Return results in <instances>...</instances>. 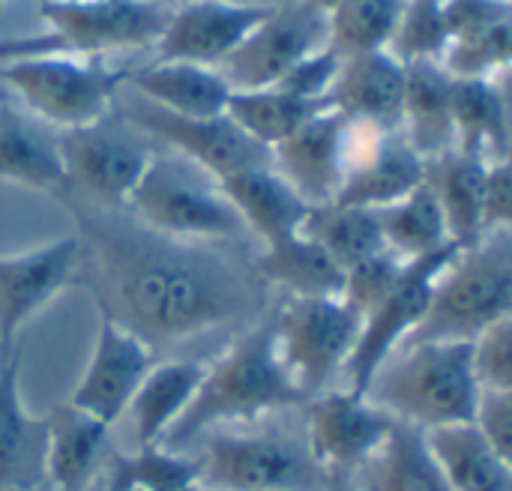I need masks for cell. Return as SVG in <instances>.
I'll use <instances>...</instances> for the list:
<instances>
[{
	"label": "cell",
	"mask_w": 512,
	"mask_h": 491,
	"mask_svg": "<svg viewBox=\"0 0 512 491\" xmlns=\"http://www.w3.org/2000/svg\"><path fill=\"white\" fill-rule=\"evenodd\" d=\"M270 165L309 207L336 201L348 171V120L333 108L315 114L270 150Z\"/></svg>",
	"instance_id": "cell-19"
},
{
	"label": "cell",
	"mask_w": 512,
	"mask_h": 491,
	"mask_svg": "<svg viewBox=\"0 0 512 491\" xmlns=\"http://www.w3.org/2000/svg\"><path fill=\"white\" fill-rule=\"evenodd\" d=\"M480 393L471 342L405 345L378 369L366 390L396 423L420 432L474 423Z\"/></svg>",
	"instance_id": "cell-3"
},
{
	"label": "cell",
	"mask_w": 512,
	"mask_h": 491,
	"mask_svg": "<svg viewBox=\"0 0 512 491\" xmlns=\"http://www.w3.org/2000/svg\"><path fill=\"white\" fill-rule=\"evenodd\" d=\"M45 420H33L21 396L18 351L0 354V491H36L42 483Z\"/></svg>",
	"instance_id": "cell-25"
},
{
	"label": "cell",
	"mask_w": 512,
	"mask_h": 491,
	"mask_svg": "<svg viewBox=\"0 0 512 491\" xmlns=\"http://www.w3.org/2000/svg\"><path fill=\"white\" fill-rule=\"evenodd\" d=\"M102 491H132L111 468H108V477H105V486H102Z\"/></svg>",
	"instance_id": "cell-45"
},
{
	"label": "cell",
	"mask_w": 512,
	"mask_h": 491,
	"mask_svg": "<svg viewBox=\"0 0 512 491\" xmlns=\"http://www.w3.org/2000/svg\"><path fill=\"white\" fill-rule=\"evenodd\" d=\"M474 426L501 459L512 462V393H480Z\"/></svg>",
	"instance_id": "cell-43"
},
{
	"label": "cell",
	"mask_w": 512,
	"mask_h": 491,
	"mask_svg": "<svg viewBox=\"0 0 512 491\" xmlns=\"http://www.w3.org/2000/svg\"><path fill=\"white\" fill-rule=\"evenodd\" d=\"M81 276V240L66 234L36 249L0 252V354H12L21 330Z\"/></svg>",
	"instance_id": "cell-15"
},
{
	"label": "cell",
	"mask_w": 512,
	"mask_h": 491,
	"mask_svg": "<svg viewBox=\"0 0 512 491\" xmlns=\"http://www.w3.org/2000/svg\"><path fill=\"white\" fill-rule=\"evenodd\" d=\"M297 405H306V396L288 378L276 351L273 324L264 321L240 333L213 363L204 366L192 405L162 444L183 447L213 426L252 423Z\"/></svg>",
	"instance_id": "cell-2"
},
{
	"label": "cell",
	"mask_w": 512,
	"mask_h": 491,
	"mask_svg": "<svg viewBox=\"0 0 512 491\" xmlns=\"http://www.w3.org/2000/svg\"><path fill=\"white\" fill-rule=\"evenodd\" d=\"M486 165L477 156L450 150L438 159L426 162V183L432 186L444 219L450 240L459 249H471L486 237L483 228V177Z\"/></svg>",
	"instance_id": "cell-30"
},
{
	"label": "cell",
	"mask_w": 512,
	"mask_h": 491,
	"mask_svg": "<svg viewBox=\"0 0 512 491\" xmlns=\"http://www.w3.org/2000/svg\"><path fill=\"white\" fill-rule=\"evenodd\" d=\"M0 3H3V0H0Z\"/></svg>",
	"instance_id": "cell-49"
},
{
	"label": "cell",
	"mask_w": 512,
	"mask_h": 491,
	"mask_svg": "<svg viewBox=\"0 0 512 491\" xmlns=\"http://www.w3.org/2000/svg\"><path fill=\"white\" fill-rule=\"evenodd\" d=\"M504 318H512V234L495 231L441 270L429 309L405 345L474 342Z\"/></svg>",
	"instance_id": "cell-4"
},
{
	"label": "cell",
	"mask_w": 512,
	"mask_h": 491,
	"mask_svg": "<svg viewBox=\"0 0 512 491\" xmlns=\"http://www.w3.org/2000/svg\"><path fill=\"white\" fill-rule=\"evenodd\" d=\"M48 24L39 36L0 42V63L42 54L105 57L123 48L156 45L171 9L162 0H39Z\"/></svg>",
	"instance_id": "cell-5"
},
{
	"label": "cell",
	"mask_w": 512,
	"mask_h": 491,
	"mask_svg": "<svg viewBox=\"0 0 512 491\" xmlns=\"http://www.w3.org/2000/svg\"><path fill=\"white\" fill-rule=\"evenodd\" d=\"M327 102L348 123L399 132L405 105V63L393 51L345 57Z\"/></svg>",
	"instance_id": "cell-20"
},
{
	"label": "cell",
	"mask_w": 512,
	"mask_h": 491,
	"mask_svg": "<svg viewBox=\"0 0 512 491\" xmlns=\"http://www.w3.org/2000/svg\"><path fill=\"white\" fill-rule=\"evenodd\" d=\"M108 468L132 491H174L201 483V459H189L165 444L114 456Z\"/></svg>",
	"instance_id": "cell-37"
},
{
	"label": "cell",
	"mask_w": 512,
	"mask_h": 491,
	"mask_svg": "<svg viewBox=\"0 0 512 491\" xmlns=\"http://www.w3.org/2000/svg\"><path fill=\"white\" fill-rule=\"evenodd\" d=\"M123 87L150 105L183 117H219L228 111V99L234 93L216 66L186 60H153L147 66L126 69Z\"/></svg>",
	"instance_id": "cell-22"
},
{
	"label": "cell",
	"mask_w": 512,
	"mask_h": 491,
	"mask_svg": "<svg viewBox=\"0 0 512 491\" xmlns=\"http://www.w3.org/2000/svg\"><path fill=\"white\" fill-rule=\"evenodd\" d=\"M150 366L153 348L132 330L99 312L93 351L78 387L69 396V405L105 426H114L126 414Z\"/></svg>",
	"instance_id": "cell-16"
},
{
	"label": "cell",
	"mask_w": 512,
	"mask_h": 491,
	"mask_svg": "<svg viewBox=\"0 0 512 491\" xmlns=\"http://www.w3.org/2000/svg\"><path fill=\"white\" fill-rule=\"evenodd\" d=\"M111 426L87 417L69 402L45 417L42 483L48 491H84L108 453Z\"/></svg>",
	"instance_id": "cell-24"
},
{
	"label": "cell",
	"mask_w": 512,
	"mask_h": 491,
	"mask_svg": "<svg viewBox=\"0 0 512 491\" xmlns=\"http://www.w3.org/2000/svg\"><path fill=\"white\" fill-rule=\"evenodd\" d=\"M204 366L207 363L198 360H165L150 366L126 408L138 447H153L168 438V432L192 405L204 378Z\"/></svg>",
	"instance_id": "cell-28"
},
{
	"label": "cell",
	"mask_w": 512,
	"mask_h": 491,
	"mask_svg": "<svg viewBox=\"0 0 512 491\" xmlns=\"http://www.w3.org/2000/svg\"><path fill=\"white\" fill-rule=\"evenodd\" d=\"M423 438L453 491H512V462L492 450L474 423L432 429Z\"/></svg>",
	"instance_id": "cell-29"
},
{
	"label": "cell",
	"mask_w": 512,
	"mask_h": 491,
	"mask_svg": "<svg viewBox=\"0 0 512 491\" xmlns=\"http://www.w3.org/2000/svg\"><path fill=\"white\" fill-rule=\"evenodd\" d=\"M456 150L483 162L510 159V99L498 78H453Z\"/></svg>",
	"instance_id": "cell-27"
},
{
	"label": "cell",
	"mask_w": 512,
	"mask_h": 491,
	"mask_svg": "<svg viewBox=\"0 0 512 491\" xmlns=\"http://www.w3.org/2000/svg\"><path fill=\"white\" fill-rule=\"evenodd\" d=\"M300 234H306L312 243H318L342 270L387 249L378 210L339 204V201L309 207Z\"/></svg>",
	"instance_id": "cell-33"
},
{
	"label": "cell",
	"mask_w": 512,
	"mask_h": 491,
	"mask_svg": "<svg viewBox=\"0 0 512 491\" xmlns=\"http://www.w3.org/2000/svg\"><path fill=\"white\" fill-rule=\"evenodd\" d=\"M399 132L426 162L456 150L453 75H447L438 60L405 63V105Z\"/></svg>",
	"instance_id": "cell-26"
},
{
	"label": "cell",
	"mask_w": 512,
	"mask_h": 491,
	"mask_svg": "<svg viewBox=\"0 0 512 491\" xmlns=\"http://www.w3.org/2000/svg\"><path fill=\"white\" fill-rule=\"evenodd\" d=\"M126 210L138 225L171 240L210 243L243 234V222L219 180L177 153L153 156Z\"/></svg>",
	"instance_id": "cell-7"
},
{
	"label": "cell",
	"mask_w": 512,
	"mask_h": 491,
	"mask_svg": "<svg viewBox=\"0 0 512 491\" xmlns=\"http://www.w3.org/2000/svg\"><path fill=\"white\" fill-rule=\"evenodd\" d=\"M339 66H342V57L336 51H330L327 45L315 54H309L306 60H300L276 87L288 90L291 96L297 99H306V102H327L330 96V87L339 75ZM330 105V102H327Z\"/></svg>",
	"instance_id": "cell-41"
},
{
	"label": "cell",
	"mask_w": 512,
	"mask_h": 491,
	"mask_svg": "<svg viewBox=\"0 0 512 491\" xmlns=\"http://www.w3.org/2000/svg\"><path fill=\"white\" fill-rule=\"evenodd\" d=\"M315 6H321V9H330L333 6V0H312Z\"/></svg>",
	"instance_id": "cell-47"
},
{
	"label": "cell",
	"mask_w": 512,
	"mask_h": 491,
	"mask_svg": "<svg viewBox=\"0 0 512 491\" xmlns=\"http://www.w3.org/2000/svg\"><path fill=\"white\" fill-rule=\"evenodd\" d=\"M360 491H453L420 429L396 423L384 447L354 474Z\"/></svg>",
	"instance_id": "cell-31"
},
{
	"label": "cell",
	"mask_w": 512,
	"mask_h": 491,
	"mask_svg": "<svg viewBox=\"0 0 512 491\" xmlns=\"http://www.w3.org/2000/svg\"><path fill=\"white\" fill-rule=\"evenodd\" d=\"M57 147L69 189H81L108 207L129 204L156 156L147 135L129 126L117 111L90 126L57 132Z\"/></svg>",
	"instance_id": "cell-9"
},
{
	"label": "cell",
	"mask_w": 512,
	"mask_h": 491,
	"mask_svg": "<svg viewBox=\"0 0 512 491\" xmlns=\"http://www.w3.org/2000/svg\"><path fill=\"white\" fill-rule=\"evenodd\" d=\"M471 366L483 393H512V318L471 342Z\"/></svg>",
	"instance_id": "cell-40"
},
{
	"label": "cell",
	"mask_w": 512,
	"mask_h": 491,
	"mask_svg": "<svg viewBox=\"0 0 512 491\" xmlns=\"http://www.w3.org/2000/svg\"><path fill=\"white\" fill-rule=\"evenodd\" d=\"M78 240V282L90 285L99 312L150 348L207 333L249 306L246 276L198 243L102 219H84Z\"/></svg>",
	"instance_id": "cell-1"
},
{
	"label": "cell",
	"mask_w": 512,
	"mask_h": 491,
	"mask_svg": "<svg viewBox=\"0 0 512 491\" xmlns=\"http://www.w3.org/2000/svg\"><path fill=\"white\" fill-rule=\"evenodd\" d=\"M423 180L426 159L411 150L402 132L348 123V171L336 195L339 204L384 210L411 195Z\"/></svg>",
	"instance_id": "cell-17"
},
{
	"label": "cell",
	"mask_w": 512,
	"mask_h": 491,
	"mask_svg": "<svg viewBox=\"0 0 512 491\" xmlns=\"http://www.w3.org/2000/svg\"><path fill=\"white\" fill-rule=\"evenodd\" d=\"M6 96H9V93H6V90H3V87H0V102H3V99H6Z\"/></svg>",
	"instance_id": "cell-48"
},
{
	"label": "cell",
	"mask_w": 512,
	"mask_h": 491,
	"mask_svg": "<svg viewBox=\"0 0 512 491\" xmlns=\"http://www.w3.org/2000/svg\"><path fill=\"white\" fill-rule=\"evenodd\" d=\"M324 480L309 453L279 435H216L201 459V486L210 491H306Z\"/></svg>",
	"instance_id": "cell-14"
},
{
	"label": "cell",
	"mask_w": 512,
	"mask_h": 491,
	"mask_svg": "<svg viewBox=\"0 0 512 491\" xmlns=\"http://www.w3.org/2000/svg\"><path fill=\"white\" fill-rule=\"evenodd\" d=\"M126 69L105 57L42 54L0 63V87L15 93L21 108L39 123L69 132L108 117L123 90Z\"/></svg>",
	"instance_id": "cell-6"
},
{
	"label": "cell",
	"mask_w": 512,
	"mask_h": 491,
	"mask_svg": "<svg viewBox=\"0 0 512 491\" xmlns=\"http://www.w3.org/2000/svg\"><path fill=\"white\" fill-rule=\"evenodd\" d=\"M219 186L237 210L243 231H252L264 243V249L300 234L309 204L282 174L273 171V165L240 171L234 177L219 180Z\"/></svg>",
	"instance_id": "cell-23"
},
{
	"label": "cell",
	"mask_w": 512,
	"mask_h": 491,
	"mask_svg": "<svg viewBox=\"0 0 512 491\" xmlns=\"http://www.w3.org/2000/svg\"><path fill=\"white\" fill-rule=\"evenodd\" d=\"M462 249L456 243L423 255L417 261H408L399 282L393 285V291L372 309L363 315L354 351L345 363V387L354 393L369 390L372 378L378 375V369L411 339V333L420 327L429 300H432V288L435 279L441 276V270L459 255Z\"/></svg>",
	"instance_id": "cell-10"
},
{
	"label": "cell",
	"mask_w": 512,
	"mask_h": 491,
	"mask_svg": "<svg viewBox=\"0 0 512 491\" xmlns=\"http://www.w3.org/2000/svg\"><path fill=\"white\" fill-rule=\"evenodd\" d=\"M327 45V9L312 0L273 6L270 15L216 66L231 90L279 84L300 60Z\"/></svg>",
	"instance_id": "cell-12"
},
{
	"label": "cell",
	"mask_w": 512,
	"mask_h": 491,
	"mask_svg": "<svg viewBox=\"0 0 512 491\" xmlns=\"http://www.w3.org/2000/svg\"><path fill=\"white\" fill-rule=\"evenodd\" d=\"M120 117L147 138H159L171 153L189 159L216 180L234 177L249 168L270 165V150L252 141L228 114L219 117H183L150 105L147 99L129 93Z\"/></svg>",
	"instance_id": "cell-11"
},
{
	"label": "cell",
	"mask_w": 512,
	"mask_h": 491,
	"mask_svg": "<svg viewBox=\"0 0 512 491\" xmlns=\"http://www.w3.org/2000/svg\"><path fill=\"white\" fill-rule=\"evenodd\" d=\"M405 264L408 261H402L390 249H384V252H378V255H372V258H366V261H360V264L345 270L339 297L351 309H357L360 318H363L366 312H372L393 291V285L399 282Z\"/></svg>",
	"instance_id": "cell-39"
},
{
	"label": "cell",
	"mask_w": 512,
	"mask_h": 491,
	"mask_svg": "<svg viewBox=\"0 0 512 491\" xmlns=\"http://www.w3.org/2000/svg\"><path fill=\"white\" fill-rule=\"evenodd\" d=\"M255 273L285 297H339L345 270L306 234L261 252Z\"/></svg>",
	"instance_id": "cell-32"
},
{
	"label": "cell",
	"mask_w": 512,
	"mask_h": 491,
	"mask_svg": "<svg viewBox=\"0 0 512 491\" xmlns=\"http://www.w3.org/2000/svg\"><path fill=\"white\" fill-rule=\"evenodd\" d=\"M327 102H306L291 96L282 87H261V90H234L228 99V117L261 147L273 150L285 138H291L303 123L315 114L327 111Z\"/></svg>",
	"instance_id": "cell-34"
},
{
	"label": "cell",
	"mask_w": 512,
	"mask_h": 491,
	"mask_svg": "<svg viewBox=\"0 0 512 491\" xmlns=\"http://www.w3.org/2000/svg\"><path fill=\"white\" fill-rule=\"evenodd\" d=\"M483 228L486 234L512 228V174L510 159L489 162L483 177Z\"/></svg>",
	"instance_id": "cell-42"
},
{
	"label": "cell",
	"mask_w": 512,
	"mask_h": 491,
	"mask_svg": "<svg viewBox=\"0 0 512 491\" xmlns=\"http://www.w3.org/2000/svg\"><path fill=\"white\" fill-rule=\"evenodd\" d=\"M270 324L279 360L309 402L345 372L363 318L342 297H285Z\"/></svg>",
	"instance_id": "cell-8"
},
{
	"label": "cell",
	"mask_w": 512,
	"mask_h": 491,
	"mask_svg": "<svg viewBox=\"0 0 512 491\" xmlns=\"http://www.w3.org/2000/svg\"><path fill=\"white\" fill-rule=\"evenodd\" d=\"M0 180L45 195L69 192L57 135L9 96L0 102Z\"/></svg>",
	"instance_id": "cell-21"
},
{
	"label": "cell",
	"mask_w": 512,
	"mask_h": 491,
	"mask_svg": "<svg viewBox=\"0 0 512 491\" xmlns=\"http://www.w3.org/2000/svg\"><path fill=\"white\" fill-rule=\"evenodd\" d=\"M405 0H333L327 9V48L342 60L390 51Z\"/></svg>",
	"instance_id": "cell-36"
},
{
	"label": "cell",
	"mask_w": 512,
	"mask_h": 491,
	"mask_svg": "<svg viewBox=\"0 0 512 491\" xmlns=\"http://www.w3.org/2000/svg\"><path fill=\"white\" fill-rule=\"evenodd\" d=\"M447 18H444V0H405L390 51L402 63L414 60H441L447 51Z\"/></svg>",
	"instance_id": "cell-38"
},
{
	"label": "cell",
	"mask_w": 512,
	"mask_h": 491,
	"mask_svg": "<svg viewBox=\"0 0 512 491\" xmlns=\"http://www.w3.org/2000/svg\"><path fill=\"white\" fill-rule=\"evenodd\" d=\"M396 420L369 396L324 390L306 402V453L321 474H357L390 438Z\"/></svg>",
	"instance_id": "cell-13"
},
{
	"label": "cell",
	"mask_w": 512,
	"mask_h": 491,
	"mask_svg": "<svg viewBox=\"0 0 512 491\" xmlns=\"http://www.w3.org/2000/svg\"><path fill=\"white\" fill-rule=\"evenodd\" d=\"M378 219H381L384 246L402 261H417L453 243L444 210L426 180L402 201L378 210Z\"/></svg>",
	"instance_id": "cell-35"
},
{
	"label": "cell",
	"mask_w": 512,
	"mask_h": 491,
	"mask_svg": "<svg viewBox=\"0 0 512 491\" xmlns=\"http://www.w3.org/2000/svg\"><path fill=\"white\" fill-rule=\"evenodd\" d=\"M273 6L249 0H186L171 9L159 39L156 60H186L219 66Z\"/></svg>",
	"instance_id": "cell-18"
},
{
	"label": "cell",
	"mask_w": 512,
	"mask_h": 491,
	"mask_svg": "<svg viewBox=\"0 0 512 491\" xmlns=\"http://www.w3.org/2000/svg\"><path fill=\"white\" fill-rule=\"evenodd\" d=\"M321 491H360L354 474H324Z\"/></svg>",
	"instance_id": "cell-44"
},
{
	"label": "cell",
	"mask_w": 512,
	"mask_h": 491,
	"mask_svg": "<svg viewBox=\"0 0 512 491\" xmlns=\"http://www.w3.org/2000/svg\"><path fill=\"white\" fill-rule=\"evenodd\" d=\"M174 491H210L207 486H201V483H195V486H186V489H174Z\"/></svg>",
	"instance_id": "cell-46"
}]
</instances>
